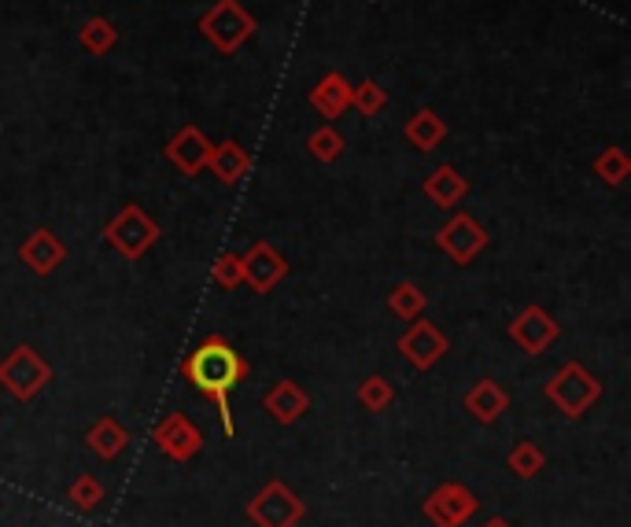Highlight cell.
Instances as JSON below:
<instances>
[{"label": "cell", "mask_w": 631, "mask_h": 527, "mask_svg": "<svg viewBox=\"0 0 631 527\" xmlns=\"http://www.w3.org/2000/svg\"><path fill=\"white\" fill-rule=\"evenodd\" d=\"M182 369H185L188 381H193L199 392L210 398V403H218L222 431H226V439H233L237 425H233V406H229V395H233V387L248 376V362L222 340V336H207V340L185 358Z\"/></svg>", "instance_id": "cell-1"}, {"label": "cell", "mask_w": 631, "mask_h": 527, "mask_svg": "<svg viewBox=\"0 0 631 527\" xmlns=\"http://www.w3.org/2000/svg\"><path fill=\"white\" fill-rule=\"evenodd\" d=\"M199 34L215 45L222 56H233L237 48H244L251 34H255V15L240 8V0H218L199 15Z\"/></svg>", "instance_id": "cell-2"}, {"label": "cell", "mask_w": 631, "mask_h": 527, "mask_svg": "<svg viewBox=\"0 0 631 527\" xmlns=\"http://www.w3.org/2000/svg\"><path fill=\"white\" fill-rule=\"evenodd\" d=\"M0 384H4V392L19 398V403H30V398L41 395L52 384V369L34 347L23 343L0 362Z\"/></svg>", "instance_id": "cell-3"}, {"label": "cell", "mask_w": 631, "mask_h": 527, "mask_svg": "<svg viewBox=\"0 0 631 527\" xmlns=\"http://www.w3.org/2000/svg\"><path fill=\"white\" fill-rule=\"evenodd\" d=\"M546 398H551L565 417H584L587 409L602 398V384H598L580 362H569L551 376V384H546Z\"/></svg>", "instance_id": "cell-4"}, {"label": "cell", "mask_w": 631, "mask_h": 527, "mask_svg": "<svg viewBox=\"0 0 631 527\" xmlns=\"http://www.w3.org/2000/svg\"><path fill=\"white\" fill-rule=\"evenodd\" d=\"M104 240L119 251L126 259H141L144 251H149L155 240H160V226L144 215L141 204H126L119 215L108 221V229H104Z\"/></svg>", "instance_id": "cell-5"}, {"label": "cell", "mask_w": 631, "mask_h": 527, "mask_svg": "<svg viewBox=\"0 0 631 527\" xmlns=\"http://www.w3.org/2000/svg\"><path fill=\"white\" fill-rule=\"evenodd\" d=\"M248 520L259 527H292L303 520V502L281 480H270L248 505Z\"/></svg>", "instance_id": "cell-6"}, {"label": "cell", "mask_w": 631, "mask_h": 527, "mask_svg": "<svg viewBox=\"0 0 631 527\" xmlns=\"http://www.w3.org/2000/svg\"><path fill=\"white\" fill-rule=\"evenodd\" d=\"M436 244H439V251H444L450 262H455V266H469V262L477 259L483 248H488V233H483V226H480L477 218L455 215L436 233Z\"/></svg>", "instance_id": "cell-7"}, {"label": "cell", "mask_w": 631, "mask_h": 527, "mask_svg": "<svg viewBox=\"0 0 631 527\" xmlns=\"http://www.w3.org/2000/svg\"><path fill=\"white\" fill-rule=\"evenodd\" d=\"M240 270H244V281L251 284V292L270 295L289 277V259L273 244H266V240H259V244H251L248 255H240Z\"/></svg>", "instance_id": "cell-8"}, {"label": "cell", "mask_w": 631, "mask_h": 527, "mask_svg": "<svg viewBox=\"0 0 631 527\" xmlns=\"http://www.w3.org/2000/svg\"><path fill=\"white\" fill-rule=\"evenodd\" d=\"M152 439L171 461H188L204 450V436H199V428L185 414H166L160 425H155Z\"/></svg>", "instance_id": "cell-9"}, {"label": "cell", "mask_w": 631, "mask_h": 527, "mask_svg": "<svg viewBox=\"0 0 631 527\" xmlns=\"http://www.w3.org/2000/svg\"><path fill=\"white\" fill-rule=\"evenodd\" d=\"M472 513H477V498L461 483H439L425 502V516L436 527H461Z\"/></svg>", "instance_id": "cell-10"}, {"label": "cell", "mask_w": 631, "mask_h": 527, "mask_svg": "<svg viewBox=\"0 0 631 527\" xmlns=\"http://www.w3.org/2000/svg\"><path fill=\"white\" fill-rule=\"evenodd\" d=\"M447 336L436 329L433 321H414L410 329L403 332V340H399V351L406 354V362L414 369H433L439 358L447 354Z\"/></svg>", "instance_id": "cell-11"}, {"label": "cell", "mask_w": 631, "mask_h": 527, "mask_svg": "<svg viewBox=\"0 0 631 527\" xmlns=\"http://www.w3.org/2000/svg\"><path fill=\"white\" fill-rule=\"evenodd\" d=\"M557 321L543 307H524L518 321L510 325V340L521 347L524 354H543L546 347L557 340Z\"/></svg>", "instance_id": "cell-12"}, {"label": "cell", "mask_w": 631, "mask_h": 527, "mask_svg": "<svg viewBox=\"0 0 631 527\" xmlns=\"http://www.w3.org/2000/svg\"><path fill=\"white\" fill-rule=\"evenodd\" d=\"M210 152H215V144L207 141L199 125H182V130L171 136V144H166V160H171L177 171L188 174V177L207 171Z\"/></svg>", "instance_id": "cell-13"}, {"label": "cell", "mask_w": 631, "mask_h": 527, "mask_svg": "<svg viewBox=\"0 0 631 527\" xmlns=\"http://www.w3.org/2000/svg\"><path fill=\"white\" fill-rule=\"evenodd\" d=\"M19 259H23L26 266L37 273V277H48V273H56L59 262L67 259V248L59 244V237L52 233V229H37V233H30L23 240V248H19Z\"/></svg>", "instance_id": "cell-14"}, {"label": "cell", "mask_w": 631, "mask_h": 527, "mask_svg": "<svg viewBox=\"0 0 631 527\" xmlns=\"http://www.w3.org/2000/svg\"><path fill=\"white\" fill-rule=\"evenodd\" d=\"M262 406H266V414L278 420V425H296V420L311 409V398L296 381H281L266 392Z\"/></svg>", "instance_id": "cell-15"}, {"label": "cell", "mask_w": 631, "mask_h": 527, "mask_svg": "<svg viewBox=\"0 0 631 527\" xmlns=\"http://www.w3.org/2000/svg\"><path fill=\"white\" fill-rule=\"evenodd\" d=\"M311 103L314 111L322 114V119H340V114L351 108V81L344 78V74H325L318 86L311 89Z\"/></svg>", "instance_id": "cell-16"}, {"label": "cell", "mask_w": 631, "mask_h": 527, "mask_svg": "<svg viewBox=\"0 0 631 527\" xmlns=\"http://www.w3.org/2000/svg\"><path fill=\"white\" fill-rule=\"evenodd\" d=\"M507 406H510V395L502 392L496 381H480L466 392V409L480 425H496V420L507 414Z\"/></svg>", "instance_id": "cell-17"}, {"label": "cell", "mask_w": 631, "mask_h": 527, "mask_svg": "<svg viewBox=\"0 0 631 527\" xmlns=\"http://www.w3.org/2000/svg\"><path fill=\"white\" fill-rule=\"evenodd\" d=\"M207 171L218 177L222 185H237L240 177H244L251 171V155L248 147H240V141H222L210 152L207 160Z\"/></svg>", "instance_id": "cell-18"}, {"label": "cell", "mask_w": 631, "mask_h": 527, "mask_svg": "<svg viewBox=\"0 0 631 527\" xmlns=\"http://www.w3.org/2000/svg\"><path fill=\"white\" fill-rule=\"evenodd\" d=\"M469 193V182L461 177L455 166H436L433 174L425 177V196L433 199L436 207H458Z\"/></svg>", "instance_id": "cell-19"}, {"label": "cell", "mask_w": 631, "mask_h": 527, "mask_svg": "<svg viewBox=\"0 0 631 527\" xmlns=\"http://www.w3.org/2000/svg\"><path fill=\"white\" fill-rule=\"evenodd\" d=\"M447 136V125L444 119L433 111V108H421L410 114L406 122V141L417 147V152H433V147H439V141Z\"/></svg>", "instance_id": "cell-20"}, {"label": "cell", "mask_w": 631, "mask_h": 527, "mask_svg": "<svg viewBox=\"0 0 631 527\" xmlns=\"http://www.w3.org/2000/svg\"><path fill=\"white\" fill-rule=\"evenodd\" d=\"M86 442H89V450H93V454H97V458L111 461V458H119V454H122V447H126V442H130V436H126V428H122L115 417H100L97 425L89 428Z\"/></svg>", "instance_id": "cell-21"}, {"label": "cell", "mask_w": 631, "mask_h": 527, "mask_svg": "<svg viewBox=\"0 0 631 527\" xmlns=\"http://www.w3.org/2000/svg\"><path fill=\"white\" fill-rule=\"evenodd\" d=\"M388 307H392L395 318L417 321L421 314H425V307H428V295L421 292L414 281H403V284H395L392 295H388Z\"/></svg>", "instance_id": "cell-22"}, {"label": "cell", "mask_w": 631, "mask_h": 527, "mask_svg": "<svg viewBox=\"0 0 631 527\" xmlns=\"http://www.w3.org/2000/svg\"><path fill=\"white\" fill-rule=\"evenodd\" d=\"M78 41L89 56H108L115 41H119V30H115L111 19H89V23L78 30Z\"/></svg>", "instance_id": "cell-23"}, {"label": "cell", "mask_w": 631, "mask_h": 527, "mask_svg": "<svg viewBox=\"0 0 631 527\" xmlns=\"http://www.w3.org/2000/svg\"><path fill=\"white\" fill-rule=\"evenodd\" d=\"M507 465H510V472H513L518 480H535V476L543 472L546 458H543V450L535 447V442H518V447L510 450Z\"/></svg>", "instance_id": "cell-24"}, {"label": "cell", "mask_w": 631, "mask_h": 527, "mask_svg": "<svg viewBox=\"0 0 631 527\" xmlns=\"http://www.w3.org/2000/svg\"><path fill=\"white\" fill-rule=\"evenodd\" d=\"M595 174L602 177L606 185H613V188L624 185L628 174H631V160H628L624 147H606V152L595 160Z\"/></svg>", "instance_id": "cell-25"}, {"label": "cell", "mask_w": 631, "mask_h": 527, "mask_svg": "<svg viewBox=\"0 0 631 527\" xmlns=\"http://www.w3.org/2000/svg\"><path fill=\"white\" fill-rule=\"evenodd\" d=\"M311 155L318 163H336L344 155V136L336 133V125H322L311 133Z\"/></svg>", "instance_id": "cell-26"}, {"label": "cell", "mask_w": 631, "mask_h": 527, "mask_svg": "<svg viewBox=\"0 0 631 527\" xmlns=\"http://www.w3.org/2000/svg\"><path fill=\"white\" fill-rule=\"evenodd\" d=\"M392 384L384 381V376H366V381L359 384V403L370 409V414H381V409L392 406Z\"/></svg>", "instance_id": "cell-27"}, {"label": "cell", "mask_w": 631, "mask_h": 527, "mask_svg": "<svg viewBox=\"0 0 631 527\" xmlns=\"http://www.w3.org/2000/svg\"><path fill=\"white\" fill-rule=\"evenodd\" d=\"M388 103V92L377 86V81H359V86H351V108L362 111L366 119L370 114H381Z\"/></svg>", "instance_id": "cell-28"}, {"label": "cell", "mask_w": 631, "mask_h": 527, "mask_svg": "<svg viewBox=\"0 0 631 527\" xmlns=\"http://www.w3.org/2000/svg\"><path fill=\"white\" fill-rule=\"evenodd\" d=\"M67 498L75 502V509L89 513V509H97V505L104 502V487H100V480H93V476H78L75 483H70Z\"/></svg>", "instance_id": "cell-29"}, {"label": "cell", "mask_w": 631, "mask_h": 527, "mask_svg": "<svg viewBox=\"0 0 631 527\" xmlns=\"http://www.w3.org/2000/svg\"><path fill=\"white\" fill-rule=\"evenodd\" d=\"M210 277H215V284H222V288H237V284H244V270H240V255H233V251L218 255V259H215V270H210Z\"/></svg>", "instance_id": "cell-30"}, {"label": "cell", "mask_w": 631, "mask_h": 527, "mask_svg": "<svg viewBox=\"0 0 631 527\" xmlns=\"http://www.w3.org/2000/svg\"><path fill=\"white\" fill-rule=\"evenodd\" d=\"M488 527H510V524H507V520H499V516H496V520H491Z\"/></svg>", "instance_id": "cell-31"}]
</instances>
